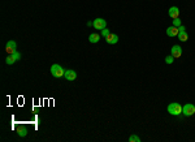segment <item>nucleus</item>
<instances>
[{
  "label": "nucleus",
  "mask_w": 195,
  "mask_h": 142,
  "mask_svg": "<svg viewBox=\"0 0 195 142\" xmlns=\"http://www.w3.org/2000/svg\"><path fill=\"white\" fill-rule=\"evenodd\" d=\"M105 40H107V43L108 45H116L117 42H118V37H117L116 34H109L108 37H105Z\"/></svg>",
  "instance_id": "nucleus-10"
},
{
  "label": "nucleus",
  "mask_w": 195,
  "mask_h": 142,
  "mask_svg": "<svg viewBox=\"0 0 195 142\" xmlns=\"http://www.w3.org/2000/svg\"><path fill=\"white\" fill-rule=\"evenodd\" d=\"M88 40H90L91 43H98L99 40H100V35H99L98 33H92V34H90V37H88Z\"/></svg>",
  "instance_id": "nucleus-12"
},
{
  "label": "nucleus",
  "mask_w": 195,
  "mask_h": 142,
  "mask_svg": "<svg viewBox=\"0 0 195 142\" xmlns=\"http://www.w3.org/2000/svg\"><path fill=\"white\" fill-rule=\"evenodd\" d=\"M51 73H52V76H53L55 78H60V77H64L65 71H64V68H62L61 65H59V64H53V65L51 67Z\"/></svg>",
  "instance_id": "nucleus-1"
},
{
  "label": "nucleus",
  "mask_w": 195,
  "mask_h": 142,
  "mask_svg": "<svg viewBox=\"0 0 195 142\" xmlns=\"http://www.w3.org/2000/svg\"><path fill=\"white\" fill-rule=\"evenodd\" d=\"M129 141L130 142H140V138L138 136H135V134H131V136L129 137Z\"/></svg>",
  "instance_id": "nucleus-15"
},
{
  "label": "nucleus",
  "mask_w": 195,
  "mask_h": 142,
  "mask_svg": "<svg viewBox=\"0 0 195 142\" xmlns=\"http://www.w3.org/2000/svg\"><path fill=\"white\" fill-rule=\"evenodd\" d=\"M178 30H179V32H186V29H185V26H182V25L178 27Z\"/></svg>",
  "instance_id": "nucleus-20"
},
{
  "label": "nucleus",
  "mask_w": 195,
  "mask_h": 142,
  "mask_svg": "<svg viewBox=\"0 0 195 142\" xmlns=\"http://www.w3.org/2000/svg\"><path fill=\"white\" fill-rule=\"evenodd\" d=\"M178 38H179V40H181V42H186V40L189 39V35H187L186 32H179Z\"/></svg>",
  "instance_id": "nucleus-13"
},
{
  "label": "nucleus",
  "mask_w": 195,
  "mask_h": 142,
  "mask_svg": "<svg viewBox=\"0 0 195 142\" xmlns=\"http://www.w3.org/2000/svg\"><path fill=\"white\" fill-rule=\"evenodd\" d=\"M16 61H17V60H16V59L13 58V55H8V56H7V59H5V63H7L8 65H12V64H14Z\"/></svg>",
  "instance_id": "nucleus-14"
},
{
  "label": "nucleus",
  "mask_w": 195,
  "mask_h": 142,
  "mask_svg": "<svg viewBox=\"0 0 195 142\" xmlns=\"http://www.w3.org/2000/svg\"><path fill=\"white\" fill-rule=\"evenodd\" d=\"M182 113H183L185 116H192V115H195V106L191 104V103H187V104H185L183 107H182Z\"/></svg>",
  "instance_id": "nucleus-3"
},
{
  "label": "nucleus",
  "mask_w": 195,
  "mask_h": 142,
  "mask_svg": "<svg viewBox=\"0 0 195 142\" xmlns=\"http://www.w3.org/2000/svg\"><path fill=\"white\" fill-rule=\"evenodd\" d=\"M13 55V58L16 59V60H20L21 59V55H20V52H14V54H12Z\"/></svg>",
  "instance_id": "nucleus-19"
},
{
  "label": "nucleus",
  "mask_w": 195,
  "mask_h": 142,
  "mask_svg": "<svg viewBox=\"0 0 195 142\" xmlns=\"http://www.w3.org/2000/svg\"><path fill=\"white\" fill-rule=\"evenodd\" d=\"M64 77L68 81H73V80H75V77H77V73H75V71H73V69H68V71H65Z\"/></svg>",
  "instance_id": "nucleus-9"
},
{
  "label": "nucleus",
  "mask_w": 195,
  "mask_h": 142,
  "mask_svg": "<svg viewBox=\"0 0 195 142\" xmlns=\"http://www.w3.org/2000/svg\"><path fill=\"white\" fill-rule=\"evenodd\" d=\"M109 34H111V32H109V30L107 29V27H105V29H103V30H101V35H103L104 38H105V37H108Z\"/></svg>",
  "instance_id": "nucleus-18"
},
{
  "label": "nucleus",
  "mask_w": 195,
  "mask_h": 142,
  "mask_svg": "<svg viewBox=\"0 0 195 142\" xmlns=\"http://www.w3.org/2000/svg\"><path fill=\"white\" fill-rule=\"evenodd\" d=\"M16 48H17V45H16L14 40H9V42L7 43V46H5V51H7L8 55H12V54L17 52Z\"/></svg>",
  "instance_id": "nucleus-5"
},
{
  "label": "nucleus",
  "mask_w": 195,
  "mask_h": 142,
  "mask_svg": "<svg viewBox=\"0 0 195 142\" xmlns=\"http://www.w3.org/2000/svg\"><path fill=\"white\" fill-rule=\"evenodd\" d=\"M16 130H17V133H18V136L20 137H26L27 136V128H26L25 125H18L17 128H16Z\"/></svg>",
  "instance_id": "nucleus-11"
},
{
  "label": "nucleus",
  "mask_w": 195,
  "mask_h": 142,
  "mask_svg": "<svg viewBox=\"0 0 195 142\" xmlns=\"http://www.w3.org/2000/svg\"><path fill=\"white\" fill-rule=\"evenodd\" d=\"M178 34H179V30L176 26H170L166 29V35L168 37H178Z\"/></svg>",
  "instance_id": "nucleus-8"
},
{
  "label": "nucleus",
  "mask_w": 195,
  "mask_h": 142,
  "mask_svg": "<svg viewBox=\"0 0 195 142\" xmlns=\"http://www.w3.org/2000/svg\"><path fill=\"white\" fill-rule=\"evenodd\" d=\"M173 61H174V58H173V56H166V58H165V63L166 64H172V63H173Z\"/></svg>",
  "instance_id": "nucleus-17"
},
{
  "label": "nucleus",
  "mask_w": 195,
  "mask_h": 142,
  "mask_svg": "<svg viewBox=\"0 0 195 142\" xmlns=\"http://www.w3.org/2000/svg\"><path fill=\"white\" fill-rule=\"evenodd\" d=\"M168 14H169V17L170 19H178V16H179V9H178V7H170L169 8V11H168Z\"/></svg>",
  "instance_id": "nucleus-6"
},
{
  "label": "nucleus",
  "mask_w": 195,
  "mask_h": 142,
  "mask_svg": "<svg viewBox=\"0 0 195 142\" xmlns=\"http://www.w3.org/2000/svg\"><path fill=\"white\" fill-rule=\"evenodd\" d=\"M168 112L170 113V115H174V116H178L182 113V106L179 104V103H170V104L168 106Z\"/></svg>",
  "instance_id": "nucleus-2"
},
{
  "label": "nucleus",
  "mask_w": 195,
  "mask_h": 142,
  "mask_svg": "<svg viewBox=\"0 0 195 142\" xmlns=\"http://www.w3.org/2000/svg\"><path fill=\"white\" fill-rule=\"evenodd\" d=\"M170 52H172V56H173L174 59H178V58H181V55H182V48L179 47V46H173Z\"/></svg>",
  "instance_id": "nucleus-7"
},
{
  "label": "nucleus",
  "mask_w": 195,
  "mask_h": 142,
  "mask_svg": "<svg viewBox=\"0 0 195 142\" xmlns=\"http://www.w3.org/2000/svg\"><path fill=\"white\" fill-rule=\"evenodd\" d=\"M173 26H176V27L181 26V20H179V19H174L173 20Z\"/></svg>",
  "instance_id": "nucleus-16"
},
{
  "label": "nucleus",
  "mask_w": 195,
  "mask_h": 142,
  "mask_svg": "<svg viewBox=\"0 0 195 142\" xmlns=\"http://www.w3.org/2000/svg\"><path fill=\"white\" fill-rule=\"evenodd\" d=\"M92 26L95 27L96 30H103V29H105V26H107V21L104 19H95L92 21Z\"/></svg>",
  "instance_id": "nucleus-4"
}]
</instances>
